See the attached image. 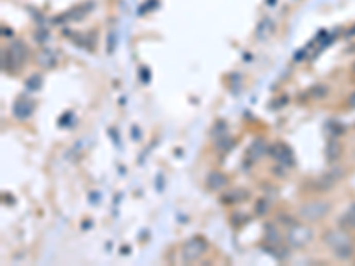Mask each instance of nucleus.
<instances>
[{"mask_svg":"<svg viewBox=\"0 0 355 266\" xmlns=\"http://www.w3.org/2000/svg\"><path fill=\"white\" fill-rule=\"evenodd\" d=\"M325 241L329 243V247L332 249L339 257H350V256H352V243H350L348 236H346L345 233H339V231L327 233Z\"/></svg>","mask_w":355,"mask_h":266,"instance_id":"nucleus-1","label":"nucleus"},{"mask_svg":"<svg viewBox=\"0 0 355 266\" xmlns=\"http://www.w3.org/2000/svg\"><path fill=\"white\" fill-rule=\"evenodd\" d=\"M329 211L325 202H311V204H306L304 208L300 210V217L306 218V220H318V218H322L323 215Z\"/></svg>","mask_w":355,"mask_h":266,"instance_id":"nucleus-2","label":"nucleus"},{"mask_svg":"<svg viewBox=\"0 0 355 266\" xmlns=\"http://www.w3.org/2000/svg\"><path fill=\"white\" fill-rule=\"evenodd\" d=\"M311 234L313 233L307 227H304V225H295V227L290 231V234H288V240H290V243L295 245V247H304V245L311 240Z\"/></svg>","mask_w":355,"mask_h":266,"instance_id":"nucleus-3","label":"nucleus"},{"mask_svg":"<svg viewBox=\"0 0 355 266\" xmlns=\"http://www.w3.org/2000/svg\"><path fill=\"white\" fill-rule=\"evenodd\" d=\"M7 57H9L11 66H14V68H18V66H22V64H23V61H25V57H27V50H25V46H23L20 41H14L13 45H11V48L7 50Z\"/></svg>","mask_w":355,"mask_h":266,"instance_id":"nucleus-4","label":"nucleus"},{"mask_svg":"<svg viewBox=\"0 0 355 266\" xmlns=\"http://www.w3.org/2000/svg\"><path fill=\"white\" fill-rule=\"evenodd\" d=\"M197 241H199V240L190 241V243H188L187 247H185V250H183V257H185V261H194V259H197V257H199L201 254L204 252V249H199V250L196 249Z\"/></svg>","mask_w":355,"mask_h":266,"instance_id":"nucleus-5","label":"nucleus"},{"mask_svg":"<svg viewBox=\"0 0 355 266\" xmlns=\"http://www.w3.org/2000/svg\"><path fill=\"white\" fill-rule=\"evenodd\" d=\"M346 220H350L348 225H352V227H355V206L348 211V213H346Z\"/></svg>","mask_w":355,"mask_h":266,"instance_id":"nucleus-6","label":"nucleus"}]
</instances>
